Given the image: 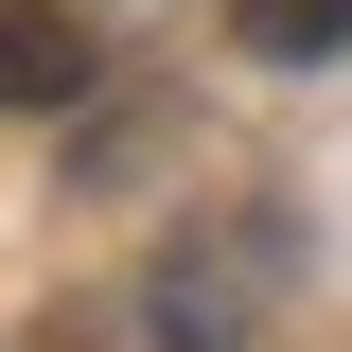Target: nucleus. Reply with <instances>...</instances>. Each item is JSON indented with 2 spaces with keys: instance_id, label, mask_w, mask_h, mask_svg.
I'll return each instance as SVG.
<instances>
[{
  "instance_id": "1",
  "label": "nucleus",
  "mask_w": 352,
  "mask_h": 352,
  "mask_svg": "<svg viewBox=\"0 0 352 352\" xmlns=\"http://www.w3.org/2000/svg\"><path fill=\"white\" fill-rule=\"evenodd\" d=\"M282 282H300V229L282 212H194V229H159L88 300V352H247L282 317Z\"/></svg>"
},
{
  "instance_id": "2",
  "label": "nucleus",
  "mask_w": 352,
  "mask_h": 352,
  "mask_svg": "<svg viewBox=\"0 0 352 352\" xmlns=\"http://www.w3.org/2000/svg\"><path fill=\"white\" fill-rule=\"evenodd\" d=\"M71 88H88V36L53 0H0V106H71Z\"/></svg>"
},
{
  "instance_id": "3",
  "label": "nucleus",
  "mask_w": 352,
  "mask_h": 352,
  "mask_svg": "<svg viewBox=\"0 0 352 352\" xmlns=\"http://www.w3.org/2000/svg\"><path fill=\"white\" fill-rule=\"evenodd\" d=\"M229 36H247L264 71H335L352 53V0H229Z\"/></svg>"
}]
</instances>
